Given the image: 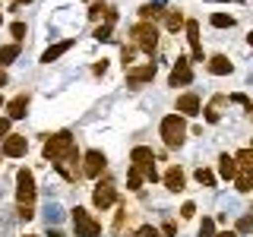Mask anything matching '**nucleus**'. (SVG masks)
Listing matches in <instances>:
<instances>
[{
    "instance_id": "obj_6",
    "label": "nucleus",
    "mask_w": 253,
    "mask_h": 237,
    "mask_svg": "<svg viewBox=\"0 0 253 237\" xmlns=\"http://www.w3.org/2000/svg\"><path fill=\"white\" fill-rule=\"evenodd\" d=\"M16 199H19V205H32L35 202V193H38V187H35V174H32L29 168H19L16 171Z\"/></svg>"
},
{
    "instance_id": "obj_37",
    "label": "nucleus",
    "mask_w": 253,
    "mask_h": 237,
    "mask_svg": "<svg viewBox=\"0 0 253 237\" xmlns=\"http://www.w3.org/2000/svg\"><path fill=\"white\" fill-rule=\"evenodd\" d=\"M180 215H184V218H193L196 215V205L193 202H184V205H180Z\"/></svg>"
},
{
    "instance_id": "obj_7",
    "label": "nucleus",
    "mask_w": 253,
    "mask_h": 237,
    "mask_svg": "<svg viewBox=\"0 0 253 237\" xmlns=\"http://www.w3.org/2000/svg\"><path fill=\"white\" fill-rule=\"evenodd\" d=\"M92 202H95V209H111V205L117 202V187H114V180L111 177H98V184H95L92 190Z\"/></svg>"
},
{
    "instance_id": "obj_29",
    "label": "nucleus",
    "mask_w": 253,
    "mask_h": 237,
    "mask_svg": "<svg viewBox=\"0 0 253 237\" xmlns=\"http://www.w3.org/2000/svg\"><path fill=\"white\" fill-rule=\"evenodd\" d=\"M111 32H114V26H111V22H101V26L95 29V38H98V41H111V38H114Z\"/></svg>"
},
{
    "instance_id": "obj_41",
    "label": "nucleus",
    "mask_w": 253,
    "mask_h": 237,
    "mask_svg": "<svg viewBox=\"0 0 253 237\" xmlns=\"http://www.w3.org/2000/svg\"><path fill=\"white\" fill-rule=\"evenodd\" d=\"M215 237H237V231H221V234H215Z\"/></svg>"
},
{
    "instance_id": "obj_40",
    "label": "nucleus",
    "mask_w": 253,
    "mask_h": 237,
    "mask_svg": "<svg viewBox=\"0 0 253 237\" xmlns=\"http://www.w3.org/2000/svg\"><path fill=\"white\" fill-rule=\"evenodd\" d=\"M105 70H108V63H105V60L95 63V76H105Z\"/></svg>"
},
{
    "instance_id": "obj_11",
    "label": "nucleus",
    "mask_w": 253,
    "mask_h": 237,
    "mask_svg": "<svg viewBox=\"0 0 253 237\" xmlns=\"http://www.w3.org/2000/svg\"><path fill=\"white\" fill-rule=\"evenodd\" d=\"M155 79V63H142V67H130L126 70V82L136 89V85H142V82H152Z\"/></svg>"
},
{
    "instance_id": "obj_32",
    "label": "nucleus",
    "mask_w": 253,
    "mask_h": 237,
    "mask_svg": "<svg viewBox=\"0 0 253 237\" xmlns=\"http://www.w3.org/2000/svg\"><path fill=\"white\" fill-rule=\"evenodd\" d=\"M250 231H253V215L237 218V234H250Z\"/></svg>"
},
{
    "instance_id": "obj_47",
    "label": "nucleus",
    "mask_w": 253,
    "mask_h": 237,
    "mask_svg": "<svg viewBox=\"0 0 253 237\" xmlns=\"http://www.w3.org/2000/svg\"><path fill=\"white\" fill-rule=\"evenodd\" d=\"M0 108H3V98H0Z\"/></svg>"
},
{
    "instance_id": "obj_46",
    "label": "nucleus",
    "mask_w": 253,
    "mask_h": 237,
    "mask_svg": "<svg viewBox=\"0 0 253 237\" xmlns=\"http://www.w3.org/2000/svg\"><path fill=\"white\" fill-rule=\"evenodd\" d=\"M247 111H250V117H253V105H250V108H247Z\"/></svg>"
},
{
    "instance_id": "obj_48",
    "label": "nucleus",
    "mask_w": 253,
    "mask_h": 237,
    "mask_svg": "<svg viewBox=\"0 0 253 237\" xmlns=\"http://www.w3.org/2000/svg\"><path fill=\"white\" fill-rule=\"evenodd\" d=\"M0 158H3V152H0Z\"/></svg>"
},
{
    "instance_id": "obj_27",
    "label": "nucleus",
    "mask_w": 253,
    "mask_h": 237,
    "mask_svg": "<svg viewBox=\"0 0 253 237\" xmlns=\"http://www.w3.org/2000/svg\"><path fill=\"white\" fill-rule=\"evenodd\" d=\"M193 177H196V184H200V187H215V174H212L209 168H196Z\"/></svg>"
},
{
    "instance_id": "obj_31",
    "label": "nucleus",
    "mask_w": 253,
    "mask_h": 237,
    "mask_svg": "<svg viewBox=\"0 0 253 237\" xmlns=\"http://www.w3.org/2000/svg\"><path fill=\"white\" fill-rule=\"evenodd\" d=\"M10 32H13V38H16V44H22V38H26V35H29V29H26V26H22V22H13V26H10Z\"/></svg>"
},
{
    "instance_id": "obj_20",
    "label": "nucleus",
    "mask_w": 253,
    "mask_h": 237,
    "mask_svg": "<svg viewBox=\"0 0 253 237\" xmlns=\"http://www.w3.org/2000/svg\"><path fill=\"white\" fill-rule=\"evenodd\" d=\"M139 16H142V22H155L165 16V10L158 3H146V6H139Z\"/></svg>"
},
{
    "instance_id": "obj_44",
    "label": "nucleus",
    "mask_w": 253,
    "mask_h": 237,
    "mask_svg": "<svg viewBox=\"0 0 253 237\" xmlns=\"http://www.w3.org/2000/svg\"><path fill=\"white\" fill-rule=\"evenodd\" d=\"M13 3H29V0H13Z\"/></svg>"
},
{
    "instance_id": "obj_16",
    "label": "nucleus",
    "mask_w": 253,
    "mask_h": 237,
    "mask_svg": "<svg viewBox=\"0 0 253 237\" xmlns=\"http://www.w3.org/2000/svg\"><path fill=\"white\" fill-rule=\"evenodd\" d=\"M206 67H209V73H215V76H228L234 70V63L225 57V54H215V57H209L206 60Z\"/></svg>"
},
{
    "instance_id": "obj_35",
    "label": "nucleus",
    "mask_w": 253,
    "mask_h": 237,
    "mask_svg": "<svg viewBox=\"0 0 253 237\" xmlns=\"http://www.w3.org/2000/svg\"><path fill=\"white\" fill-rule=\"evenodd\" d=\"M19 218H22V221L35 218V205H19Z\"/></svg>"
},
{
    "instance_id": "obj_22",
    "label": "nucleus",
    "mask_w": 253,
    "mask_h": 237,
    "mask_svg": "<svg viewBox=\"0 0 253 237\" xmlns=\"http://www.w3.org/2000/svg\"><path fill=\"white\" fill-rule=\"evenodd\" d=\"M16 57H19V44H16V41L0 47V67H10V63H13Z\"/></svg>"
},
{
    "instance_id": "obj_14",
    "label": "nucleus",
    "mask_w": 253,
    "mask_h": 237,
    "mask_svg": "<svg viewBox=\"0 0 253 237\" xmlns=\"http://www.w3.org/2000/svg\"><path fill=\"white\" fill-rule=\"evenodd\" d=\"M174 111H177L180 117H196V114H200V95H193V92L180 95L177 105H174Z\"/></svg>"
},
{
    "instance_id": "obj_34",
    "label": "nucleus",
    "mask_w": 253,
    "mask_h": 237,
    "mask_svg": "<svg viewBox=\"0 0 253 237\" xmlns=\"http://www.w3.org/2000/svg\"><path fill=\"white\" fill-rule=\"evenodd\" d=\"M105 13H108V6H105V3H92V10H89V19H101Z\"/></svg>"
},
{
    "instance_id": "obj_36",
    "label": "nucleus",
    "mask_w": 253,
    "mask_h": 237,
    "mask_svg": "<svg viewBox=\"0 0 253 237\" xmlns=\"http://www.w3.org/2000/svg\"><path fill=\"white\" fill-rule=\"evenodd\" d=\"M228 101H234V105H244V108H250V101H247V95H241V92H234V95H228Z\"/></svg>"
},
{
    "instance_id": "obj_1",
    "label": "nucleus",
    "mask_w": 253,
    "mask_h": 237,
    "mask_svg": "<svg viewBox=\"0 0 253 237\" xmlns=\"http://www.w3.org/2000/svg\"><path fill=\"white\" fill-rule=\"evenodd\" d=\"M44 161H63L70 152H76V142H73V133H67V130H60V133H54V136H47L44 139Z\"/></svg>"
},
{
    "instance_id": "obj_21",
    "label": "nucleus",
    "mask_w": 253,
    "mask_h": 237,
    "mask_svg": "<svg viewBox=\"0 0 253 237\" xmlns=\"http://www.w3.org/2000/svg\"><path fill=\"white\" fill-rule=\"evenodd\" d=\"M234 187L241 190V193H253V171H237Z\"/></svg>"
},
{
    "instance_id": "obj_23",
    "label": "nucleus",
    "mask_w": 253,
    "mask_h": 237,
    "mask_svg": "<svg viewBox=\"0 0 253 237\" xmlns=\"http://www.w3.org/2000/svg\"><path fill=\"white\" fill-rule=\"evenodd\" d=\"M234 161H237V171H253V149H241L234 155Z\"/></svg>"
},
{
    "instance_id": "obj_26",
    "label": "nucleus",
    "mask_w": 253,
    "mask_h": 237,
    "mask_svg": "<svg viewBox=\"0 0 253 237\" xmlns=\"http://www.w3.org/2000/svg\"><path fill=\"white\" fill-rule=\"evenodd\" d=\"M212 26H215V29H231L234 26V16L231 13H212Z\"/></svg>"
},
{
    "instance_id": "obj_9",
    "label": "nucleus",
    "mask_w": 253,
    "mask_h": 237,
    "mask_svg": "<svg viewBox=\"0 0 253 237\" xmlns=\"http://www.w3.org/2000/svg\"><path fill=\"white\" fill-rule=\"evenodd\" d=\"M193 82V70H190V57H177L171 67V76H168V85H190Z\"/></svg>"
},
{
    "instance_id": "obj_51",
    "label": "nucleus",
    "mask_w": 253,
    "mask_h": 237,
    "mask_svg": "<svg viewBox=\"0 0 253 237\" xmlns=\"http://www.w3.org/2000/svg\"><path fill=\"white\" fill-rule=\"evenodd\" d=\"M26 237H29V234H26Z\"/></svg>"
},
{
    "instance_id": "obj_39",
    "label": "nucleus",
    "mask_w": 253,
    "mask_h": 237,
    "mask_svg": "<svg viewBox=\"0 0 253 237\" xmlns=\"http://www.w3.org/2000/svg\"><path fill=\"white\" fill-rule=\"evenodd\" d=\"M162 234H165V237L174 234V225H171V221H165V225H162Z\"/></svg>"
},
{
    "instance_id": "obj_4",
    "label": "nucleus",
    "mask_w": 253,
    "mask_h": 237,
    "mask_svg": "<svg viewBox=\"0 0 253 237\" xmlns=\"http://www.w3.org/2000/svg\"><path fill=\"white\" fill-rule=\"evenodd\" d=\"M73 228H76V237H101L98 218H95L89 209H83V205L73 209Z\"/></svg>"
},
{
    "instance_id": "obj_43",
    "label": "nucleus",
    "mask_w": 253,
    "mask_h": 237,
    "mask_svg": "<svg viewBox=\"0 0 253 237\" xmlns=\"http://www.w3.org/2000/svg\"><path fill=\"white\" fill-rule=\"evenodd\" d=\"M247 44H250V47H253V32H250V35H247Z\"/></svg>"
},
{
    "instance_id": "obj_25",
    "label": "nucleus",
    "mask_w": 253,
    "mask_h": 237,
    "mask_svg": "<svg viewBox=\"0 0 253 237\" xmlns=\"http://www.w3.org/2000/svg\"><path fill=\"white\" fill-rule=\"evenodd\" d=\"M142 180H146V177H142V171L130 164V174H126V190H142Z\"/></svg>"
},
{
    "instance_id": "obj_30",
    "label": "nucleus",
    "mask_w": 253,
    "mask_h": 237,
    "mask_svg": "<svg viewBox=\"0 0 253 237\" xmlns=\"http://www.w3.org/2000/svg\"><path fill=\"white\" fill-rule=\"evenodd\" d=\"M200 237H215V221H212V218L200 221Z\"/></svg>"
},
{
    "instance_id": "obj_17",
    "label": "nucleus",
    "mask_w": 253,
    "mask_h": 237,
    "mask_svg": "<svg viewBox=\"0 0 253 237\" xmlns=\"http://www.w3.org/2000/svg\"><path fill=\"white\" fill-rule=\"evenodd\" d=\"M73 47V38H67V41H60V44H51L47 51L42 54V63H51V60H57V57H63V54Z\"/></svg>"
},
{
    "instance_id": "obj_5",
    "label": "nucleus",
    "mask_w": 253,
    "mask_h": 237,
    "mask_svg": "<svg viewBox=\"0 0 253 237\" xmlns=\"http://www.w3.org/2000/svg\"><path fill=\"white\" fill-rule=\"evenodd\" d=\"M130 164H133V168H139L146 180H152V184L158 180L155 155H152V149H149V146H136V149H133V152H130Z\"/></svg>"
},
{
    "instance_id": "obj_3",
    "label": "nucleus",
    "mask_w": 253,
    "mask_h": 237,
    "mask_svg": "<svg viewBox=\"0 0 253 237\" xmlns=\"http://www.w3.org/2000/svg\"><path fill=\"white\" fill-rule=\"evenodd\" d=\"M130 38H133V47H139V51H146V54H155V47H158L155 22H136V26L130 29Z\"/></svg>"
},
{
    "instance_id": "obj_8",
    "label": "nucleus",
    "mask_w": 253,
    "mask_h": 237,
    "mask_svg": "<svg viewBox=\"0 0 253 237\" xmlns=\"http://www.w3.org/2000/svg\"><path fill=\"white\" fill-rule=\"evenodd\" d=\"M105 168H108V158H105V152H98V149H89V152H85V164H83V177L98 180Z\"/></svg>"
},
{
    "instance_id": "obj_12",
    "label": "nucleus",
    "mask_w": 253,
    "mask_h": 237,
    "mask_svg": "<svg viewBox=\"0 0 253 237\" xmlns=\"http://www.w3.org/2000/svg\"><path fill=\"white\" fill-rule=\"evenodd\" d=\"M29 101H32V95L19 92L13 101H6V117H10V120H22V117L29 114Z\"/></svg>"
},
{
    "instance_id": "obj_19",
    "label": "nucleus",
    "mask_w": 253,
    "mask_h": 237,
    "mask_svg": "<svg viewBox=\"0 0 253 237\" xmlns=\"http://www.w3.org/2000/svg\"><path fill=\"white\" fill-rule=\"evenodd\" d=\"M225 101H228L225 95H218V98H212V105L206 108V120H209V123H218V120H221V111H218V108L225 105Z\"/></svg>"
},
{
    "instance_id": "obj_50",
    "label": "nucleus",
    "mask_w": 253,
    "mask_h": 237,
    "mask_svg": "<svg viewBox=\"0 0 253 237\" xmlns=\"http://www.w3.org/2000/svg\"><path fill=\"white\" fill-rule=\"evenodd\" d=\"M250 212H253V209H250Z\"/></svg>"
},
{
    "instance_id": "obj_18",
    "label": "nucleus",
    "mask_w": 253,
    "mask_h": 237,
    "mask_svg": "<svg viewBox=\"0 0 253 237\" xmlns=\"http://www.w3.org/2000/svg\"><path fill=\"white\" fill-rule=\"evenodd\" d=\"M218 174H221V177H225V180H234L237 177V161H234V155H221L218 158Z\"/></svg>"
},
{
    "instance_id": "obj_45",
    "label": "nucleus",
    "mask_w": 253,
    "mask_h": 237,
    "mask_svg": "<svg viewBox=\"0 0 253 237\" xmlns=\"http://www.w3.org/2000/svg\"><path fill=\"white\" fill-rule=\"evenodd\" d=\"M0 22H3V6H0Z\"/></svg>"
},
{
    "instance_id": "obj_13",
    "label": "nucleus",
    "mask_w": 253,
    "mask_h": 237,
    "mask_svg": "<svg viewBox=\"0 0 253 237\" xmlns=\"http://www.w3.org/2000/svg\"><path fill=\"white\" fill-rule=\"evenodd\" d=\"M184 29H187V41H190V47H193V60H206L203 41H200V22H196V19H187Z\"/></svg>"
},
{
    "instance_id": "obj_15",
    "label": "nucleus",
    "mask_w": 253,
    "mask_h": 237,
    "mask_svg": "<svg viewBox=\"0 0 253 237\" xmlns=\"http://www.w3.org/2000/svg\"><path fill=\"white\" fill-rule=\"evenodd\" d=\"M184 184H187V177H184V171L177 168V164H171L168 171H165V187L171 190V193H180L184 190Z\"/></svg>"
},
{
    "instance_id": "obj_33",
    "label": "nucleus",
    "mask_w": 253,
    "mask_h": 237,
    "mask_svg": "<svg viewBox=\"0 0 253 237\" xmlns=\"http://www.w3.org/2000/svg\"><path fill=\"white\" fill-rule=\"evenodd\" d=\"M130 237H158V228H152V225H142V228H136Z\"/></svg>"
},
{
    "instance_id": "obj_2",
    "label": "nucleus",
    "mask_w": 253,
    "mask_h": 237,
    "mask_svg": "<svg viewBox=\"0 0 253 237\" xmlns=\"http://www.w3.org/2000/svg\"><path fill=\"white\" fill-rule=\"evenodd\" d=\"M158 133H162V142L168 149H180L187 142V123L180 114H168L162 120V126H158Z\"/></svg>"
},
{
    "instance_id": "obj_49",
    "label": "nucleus",
    "mask_w": 253,
    "mask_h": 237,
    "mask_svg": "<svg viewBox=\"0 0 253 237\" xmlns=\"http://www.w3.org/2000/svg\"><path fill=\"white\" fill-rule=\"evenodd\" d=\"M89 3H95V0H89Z\"/></svg>"
},
{
    "instance_id": "obj_10",
    "label": "nucleus",
    "mask_w": 253,
    "mask_h": 237,
    "mask_svg": "<svg viewBox=\"0 0 253 237\" xmlns=\"http://www.w3.org/2000/svg\"><path fill=\"white\" fill-rule=\"evenodd\" d=\"M26 149H29V139L19 136V133H10V136L3 139V146H0V152H3L6 158H22Z\"/></svg>"
},
{
    "instance_id": "obj_38",
    "label": "nucleus",
    "mask_w": 253,
    "mask_h": 237,
    "mask_svg": "<svg viewBox=\"0 0 253 237\" xmlns=\"http://www.w3.org/2000/svg\"><path fill=\"white\" fill-rule=\"evenodd\" d=\"M10 136V117H0V139Z\"/></svg>"
},
{
    "instance_id": "obj_24",
    "label": "nucleus",
    "mask_w": 253,
    "mask_h": 237,
    "mask_svg": "<svg viewBox=\"0 0 253 237\" xmlns=\"http://www.w3.org/2000/svg\"><path fill=\"white\" fill-rule=\"evenodd\" d=\"M165 26H168L171 32H177L180 26H184V13H180V10H168V13H165Z\"/></svg>"
},
{
    "instance_id": "obj_42",
    "label": "nucleus",
    "mask_w": 253,
    "mask_h": 237,
    "mask_svg": "<svg viewBox=\"0 0 253 237\" xmlns=\"http://www.w3.org/2000/svg\"><path fill=\"white\" fill-rule=\"evenodd\" d=\"M0 85H6V73H3V70H0Z\"/></svg>"
},
{
    "instance_id": "obj_28",
    "label": "nucleus",
    "mask_w": 253,
    "mask_h": 237,
    "mask_svg": "<svg viewBox=\"0 0 253 237\" xmlns=\"http://www.w3.org/2000/svg\"><path fill=\"white\" fill-rule=\"evenodd\" d=\"M133 57H136V47H133V44H124V47H121V63H124V70L133 67Z\"/></svg>"
}]
</instances>
